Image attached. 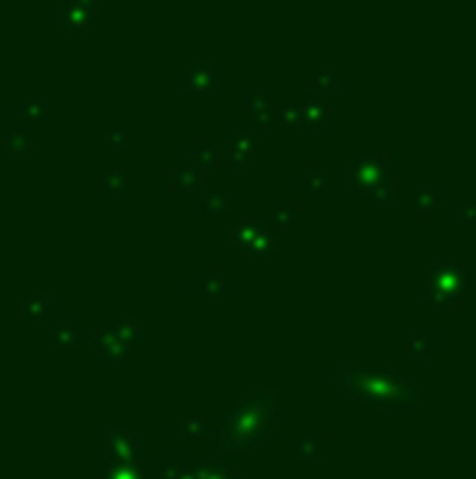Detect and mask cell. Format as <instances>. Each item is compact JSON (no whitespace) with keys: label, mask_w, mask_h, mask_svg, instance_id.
Listing matches in <instances>:
<instances>
[{"label":"cell","mask_w":476,"mask_h":479,"mask_svg":"<svg viewBox=\"0 0 476 479\" xmlns=\"http://www.w3.org/2000/svg\"><path fill=\"white\" fill-rule=\"evenodd\" d=\"M17 115H23L28 124L42 127L45 124V104L42 101H20L17 104Z\"/></svg>","instance_id":"obj_1"},{"label":"cell","mask_w":476,"mask_h":479,"mask_svg":"<svg viewBox=\"0 0 476 479\" xmlns=\"http://www.w3.org/2000/svg\"><path fill=\"white\" fill-rule=\"evenodd\" d=\"M87 17H90V14H87V12H81L76 3L70 6V9H65L62 14H59V23H62L65 28H68V31H81V28L87 25Z\"/></svg>","instance_id":"obj_2"},{"label":"cell","mask_w":476,"mask_h":479,"mask_svg":"<svg viewBox=\"0 0 476 479\" xmlns=\"http://www.w3.org/2000/svg\"><path fill=\"white\" fill-rule=\"evenodd\" d=\"M28 146H31V132L28 129H9L6 132V148L14 155L20 152H28Z\"/></svg>","instance_id":"obj_3"}]
</instances>
